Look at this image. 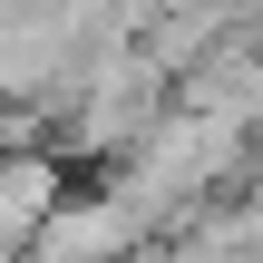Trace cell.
<instances>
[{"instance_id": "cell-1", "label": "cell", "mask_w": 263, "mask_h": 263, "mask_svg": "<svg viewBox=\"0 0 263 263\" xmlns=\"http://www.w3.org/2000/svg\"><path fill=\"white\" fill-rule=\"evenodd\" d=\"M59 215H68V166L59 156H0V234L39 244Z\"/></svg>"}]
</instances>
